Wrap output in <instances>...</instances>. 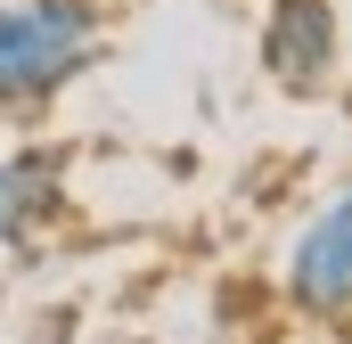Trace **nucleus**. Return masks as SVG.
<instances>
[{
  "instance_id": "1",
  "label": "nucleus",
  "mask_w": 352,
  "mask_h": 344,
  "mask_svg": "<svg viewBox=\"0 0 352 344\" xmlns=\"http://www.w3.org/2000/svg\"><path fill=\"white\" fill-rule=\"evenodd\" d=\"M90 0H0V107H41L98 58Z\"/></svg>"
},
{
  "instance_id": "2",
  "label": "nucleus",
  "mask_w": 352,
  "mask_h": 344,
  "mask_svg": "<svg viewBox=\"0 0 352 344\" xmlns=\"http://www.w3.org/2000/svg\"><path fill=\"white\" fill-rule=\"evenodd\" d=\"M287 295L311 320H352V189H336L287 246Z\"/></svg>"
},
{
  "instance_id": "3",
  "label": "nucleus",
  "mask_w": 352,
  "mask_h": 344,
  "mask_svg": "<svg viewBox=\"0 0 352 344\" xmlns=\"http://www.w3.org/2000/svg\"><path fill=\"white\" fill-rule=\"evenodd\" d=\"M336 50H344L336 0H270V17H263V74L287 98H311V90L336 83Z\"/></svg>"
},
{
  "instance_id": "4",
  "label": "nucleus",
  "mask_w": 352,
  "mask_h": 344,
  "mask_svg": "<svg viewBox=\"0 0 352 344\" xmlns=\"http://www.w3.org/2000/svg\"><path fill=\"white\" fill-rule=\"evenodd\" d=\"M58 180H66L58 156H8V164H0V246H16V238H33V230L50 222Z\"/></svg>"
}]
</instances>
